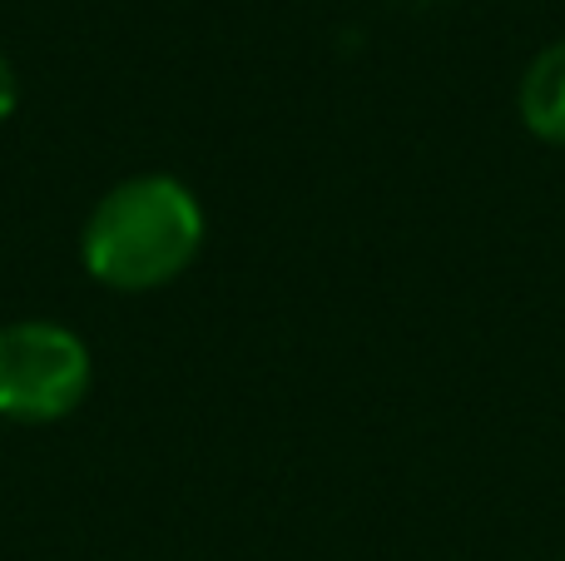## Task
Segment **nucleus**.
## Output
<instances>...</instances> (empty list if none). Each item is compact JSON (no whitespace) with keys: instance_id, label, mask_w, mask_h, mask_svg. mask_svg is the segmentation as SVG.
<instances>
[{"instance_id":"nucleus-1","label":"nucleus","mask_w":565,"mask_h":561,"mask_svg":"<svg viewBox=\"0 0 565 561\" xmlns=\"http://www.w3.org/2000/svg\"><path fill=\"white\" fill-rule=\"evenodd\" d=\"M85 268L105 288L149 294L179 278L204 248V209L194 189L169 174L115 184L85 224Z\"/></svg>"},{"instance_id":"nucleus-4","label":"nucleus","mask_w":565,"mask_h":561,"mask_svg":"<svg viewBox=\"0 0 565 561\" xmlns=\"http://www.w3.org/2000/svg\"><path fill=\"white\" fill-rule=\"evenodd\" d=\"M20 99V80H15V65H10L6 55H0V119H10V109H15Z\"/></svg>"},{"instance_id":"nucleus-3","label":"nucleus","mask_w":565,"mask_h":561,"mask_svg":"<svg viewBox=\"0 0 565 561\" xmlns=\"http://www.w3.org/2000/svg\"><path fill=\"white\" fill-rule=\"evenodd\" d=\"M521 119L536 139L565 145V40L546 45L521 80Z\"/></svg>"},{"instance_id":"nucleus-2","label":"nucleus","mask_w":565,"mask_h":561,"mask_svg":"<svg viewBox=\"0 0 565 561\" xmlns=\"http://www.w3.org/2000/svg\"><path fill=\"white\" fill-rule=\"evenodd\" d=\"M89 393V348L50 318H20L0 328V417L55 423Z\"/></svg>"}]
</instances>
